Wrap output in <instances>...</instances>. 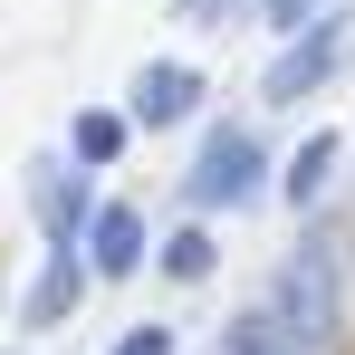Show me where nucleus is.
Segmentation results:
<instances>
[{"label": "nucleus", "instance_id": "nucleus-13", "mask_svg": "<svg viewBox=\"0 0 355 355\" xmlns=\"http://www.w3.org/2000/svg\"><path fill=\"white\" fill-rule=\"evenodd\" d=\"M250 10H259V19H269V29H307V19H317V10H327V0H250Z\"/></svg>", "mask_w": 355, "mask_h": 355}, {"label": "nucleus", "instance_id": "nucleus-12", "mask_svg": "<svg viewBox=\"0 0 355 355\" xmlns=\"http://www.w3.org/2000/svg\"><path fill=\"white\" fill-rule=\"evenodd\" d=\"M182 29H231V19H250V0H173Z\"/></svg>", "mask_w": 355, "mask_h": 355}, {"label": "nucleus", "instance_id": "nucleus-4", "mask_svg": "<svg viewBox=\"0 0 355 355\" xmlns=\"http://www.w3.org/2000/svg\"><path fill=\"white\" fill-rule=\"evenodd\" d=\"M192 106H202V77H192L182 58L135 67V87H125V116H135V125H182Z\"/></svg>", "mask_w": 355, "mask_h": 355}, {"label": "nucleus", "instance_id": "nucleus-2", "mask_svg": "<svg viewBox=\"0 0 355 355\" xmlns=\"http://www.w3.org/2000/svg\"><path fill=\"white\" fill-rule=\"evenodd\" d=\"M259 173H269V154H259V135L250 125H211V144H202V164L182 173V192H192V211H221V202H250L259 192Z\"/></svg>", "mask_w": 355, "mask_h": 355}, {"label": "nucleus", "instance_id": "nucleus-11", "mask_svg": "<svg viewBox=\"0 0 355 355\" xmlns=\"http://www.w3.org/2000/svg\"><path fill=\"white\" fill-rule=\"evenodd\" d=\"M211 259H221L211 231H173V240H164V269H173V279H211Z\"/></svg>", "mask_w": 355, "mask_h": 355}, {"label": "nucleus", "instance_id": "nucleus-1", "mask_svg": "<svg viewBox=\"0 0 355 355\" xmlns=\"http://www.w3.org/2000/svg\"><path fill=\"white\" fill-rule=\"evenodd\" d=\"M269 317L288 327L297 346H327L336 336V269H327V250H297V259H279V279H269Z\"/></svg>", "mask_w": 355, "mask_h": 355}, {"label": "nucleus", "instance_id": "nucleus-7", "mask_svg": "<svg viewBox=\"0 0 355 355\" xmlns=\"http://www.w3.org/2000/svg\"><path fill=\"white\" fill-rule=\"evenodd\" d=\"M29 202H39V231L49 240H77V250H87V182H67L58 164H39V173H29Z\"/></svg>", "mask_w": 355, "mask_h": 355}, {"label": "nucleus", "instance_id": "nucleus-5", "mask_svg": "<svg viewBox=\"0 0 355 355\" xmlns=\"http://www.w3.org/2000/svg\"><path fill=\"white\" fill-rule=\"evenodd\" d=\"M87 269H96V279H135V269H144V211H135V202L87 211Z\"/></svg>", "mask_w": 355, "mask_h": 355}, {"label": "nucleus", "instance_id": "nucleus-14", "mask_svg": "<svg viewBox=\"0 0 355 355\" xmlns=\"http://www.w3.org/2000/svg\"><path fill=\"white\" fill-rule=\"evenodd\" d=\"M116 355H173V327H125Z\"/></svg>", "mask_w": 355, "mask_h": 355}, {"label": "nucleus", "instance_id": "nucleus-3", "mask_svg": "<svg viewBox=\"0 0 355 355\" xmlns=\"http://www.w3.org/2000/svg\"><path fill=\"white\" fill-rule=\"evenodd\" d=\"M346 58V19H307V29H288V49L269 58V77H259V106H307L317 87H327V67Z\"/></svg>", "mask_w": 355, "mask_h": 355}, {"label": "nucleus", "instance_id": "nucleus-8", "mask_svg": "<svg viewBox=\"0 0 355 355\" xmlns=\"http://www.w3.org/2000/svg\"><path fill=\"white\" fill-rule=\"evenodd\" d=\"M327 173H336V135L317 125V135H307V144H297V154H288V173H279V192H288L297 211H307V202L327 192Z\"/></svg>", "mask_w": 355, "mask_h": 355}, {"label": "nucleus", "instance_id": "nucleus-6", "mask_svg": "<svg viewBox=\"0 0 355 355\" xmlns=\"http://www.w3.org/2000/svg\"><path fill=\"white\" fill-rule=\"evenodd\" d=\"M87 279H96V269L77 259V240H49V269H39V288H29V307H19V317H29V327H58L67 307L87 297Z\"/></svg>", "mask_w": 355, "mask_h": 355}, {"label": "nucleus", "instance_id": "nucleus-10", "mask_svg": "<svg viewBox=\"0 0 355 355\" xmlns=\"http://www.w3.org/2000/svg\"><path fill=\"white\" fill-rule=\"evenodd\" d=\"M116 154H125V116L87 106V116H77V164H116Z\"/></svg>", "mask_w": 355, "mask_h": 355}, {"label": "nucleus", "instance_id": "nucleus-9", "mask_svg": "<svg viewBox=\"0 0 355 355\" xmlns=\"http://www.w3.org/2000/svg\"><path fill=\"white\" fill-rule=\"evenodd\" d=\"M221 355H307V346H297L279 317H231L221 327Z\"/></svg>", "mask_w": 355, "mask_h": 355}]
</instances>
